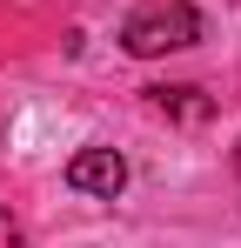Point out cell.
Returning <instances> with one entry per match:
<instances>
[{"label":"cell","instance_id":"1","mask_svg":"<svg viewBox=\"0 0 241 248\" xmlns=\"http://www.w3.org/2000/svg\"><path fill=\"white\" fill-rule=\"evenodd\" d=\"M201 41V14L195 7H154V14H134L127 27H120V47L134 54V61H148V54H167V47H195Z\"/></svg>","mask_w":241,"mask_h":248},{"label":"cell","instance_id":"2","mask_svg":"<svg viewBox=\"0 0 241 248\" xmlns=\"http://www.w3.org/2000/svg\"><path fill=\"white\" fill-rule=\"evenodd\" d=\"M67 188L74 195H94V202H114L120 188H127V161H120L114 148H80L74 161H67Z\"/></svg>","mask_w":241,"mask_h":248},{"label":"cell","instance_id":"3","mask_svg":"<svg viewBox=\"0 0 241 248\" xmlns=\"http://www.w3.org/2000/svg\"><path fill=\"white\" fill-rule=\"evenodd\" d=\"M154 108L161 114H181V121H208L214 108L201 101V87H154Z\"/></svg>","mask_w":241,"mask_h":248}]
</instances>
